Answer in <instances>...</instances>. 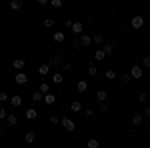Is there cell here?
Instances as JSON below:
<instances>
[{
  "label": "cell",
  "instance_id": "1",
  "mask_svg": "<svg viewBox=\"0 0 150 148\" xmlns=\"http://www.w3.org/2000/svg\"><path fill=\"white\" fill-rule=\"evenodd\" d=\"M128 74H130V78H132V80H140L142 76H144V70H142V66H140V64H134V66L130 68V72H128Z\"/></svg>",
  "mask_w": 150,
  "mask_h": 148
},
{
  "label": "cell",
  "instance_id": "2",
  "mask_svg": "<svg viewBox=\"0 0 150 148\" xmlns=\"http://www.w3.org/2000/svg\"><path fill=\"white\" fill-rule=\"evenodd\" d=\"M60 122H62V126H64V130H68V132H72V130L76 128L74 120H72V118H68V116H62V118H60Z\"/></svg>",
  "mask_w": 150,
  "mask_h": 148
},
{
  "label": "cell",
  "instance_id": "3",
  "mask_svg": "<svg viewBox=\"0 0 150 148\" xmlns=\"http://www.w3.org/2000/svg\"><path fill=\"white\" fill-rule=\"evenodd\" d=\"M130 26L134 28V30H138L144 26V16H132V20H130Z\"/></svg>",
  "mask_w": 150,
  "mask_h": 148
},
{
  "label": "cell",
  "instance_id": "4",
  "mask_svg": "<svg viewBox=\"0 0 150 148\" xmlns=\"http://www.w3.org/2000/svg\"><path fill=\"white\" fill-rule=\"evenodd\" d=\"M42 102L46 104V106H52V104H56V96H54L52 92H48V94H44V98H42Z\"/></svg>",
  "mask_w": 150,
  "mask_h": 148
},
{
  "label": "cell",
  "instance_id": "5",
  "mask_svg": "<svg viewBox=\"0 0 150 148\" xmlns=\"http://www.w3.org/2000/svg\"><path fill=\"white\" fill-rule=\"evenodd\" d=\"M16 84H20V86H24L26 82H28V74H24V72H16Z\"/></svg>",
  "mask_w": 150,
  "mask_h": 148
},
{
  "label": "cell",
  "instance_id": "6",
  "mask_svg": "<svg viewBox=\"0 0 150 148\" xmlns=\"http://www.w3.org/2000/svg\"><path fill=\"white\" fill-rule=\"evenodd\" d=\"M12 66H14V70H18V72H20V70H22L24 66H26V62H24L22 58H14V62H12Z\"/></svg>",
  "mask_w": 150,
  "mask_h": 148
},
{
  "label": "cell",
  "instance_id": "7",
  "mask_svg": "<svg viewBox=\"0 0 150 148\" xmlns=\"http://www.w3.org/2000/svg\"><path fill=\"white\" fill-rule=\"evenodd\" d=\"M10 104L14 106V108H18V106L22 104V96H20V94H14V96H10Z\"/></svg>",
  "mask_w": 150,
  "mask_h": 148
},
{
  "label": "cell",
  "instance_id": "8",
  "mask_svg": "<svg viewBox=\"0 0 150 148\" xmlns=\"http://www.w3.org/2000/svg\"><path fill=\"white\" fill-rule=\"evenodd\" d=\"M106 98H108V92L104 90V88H100V90L96 92V100L98 102H106Z\"/></svg>",
  "mask_w": 150,
  "mask_h": 148
},
{
  "label": "cell",
  "instance_id": "9",
  "mask_svg": "<svg viewBox=\"0 0 150 148\" xmlns=\"http://www.w3.org/2000/svg\"><path fill=\"white\" fill-rule=\"evenodd\" d=\"M24 116H26V118H28V120H34L36 116H38V110H36V108H32V106H30V108H28V110H26V112H24Z\"/></svg>",
  "mask_w": 150,
  "mask_h": 148
},
{
  "label": "cell",
  "instance_id": "10",
  "mask_svg": "<svg viewBox=\"0 0 150 148\" xmlns=\"http://www.w3.org/2000/svg\"><path fill=\"white\" fill-rule=\"evenodd\" d=\"M76 90L78 92H86L88 90V82H86V80H78V82H76Z\"/></svg>",
  "mask_w": 150,
  "mask_h": 148
},
{
  "label": "cell",
  "instance_id": "11",
  "mask_svg": "<svg viewBox=\"0 0 150 148\" xmlns=\"http://www.w3.org/2000/svg\"><path fill=\"white\" fill-rule=\"evenodd\" d=\"M104 58H106L104 50H102V48H96V52H94V60H96V62H102Z\"/></svg>",
  "mask_w": 150,
  "mask_h": 148
},
{
  "label": "cell",
  "instance_id": "12",
  "mask_svg": "<svg viewBox=\"0 0 150 148\" xmlns=\"http://www.w3.org/2000/svg\"><path fill=\"white\" fill-rule=\"evenodd\" d=\"M6 122H8L10 126H16V124H18V116H16V114H12V112H8V116H6Z\"/></svg>",
  "mask_w": 150,
  "mask_h": 148
},
{
  "label": "cell",
  "instance_id": "13",
  "mask_svg": "<svg viewBox=\"0 0 150 148\" xmlns=\"http://www.w3.org/2000/svg\"><path fill=\"white\" fill-rule=\"evenodd\" d=\"M90 44H92V36L82 34L80 36V46H90Z\"/></svg>",
  "mask_w": 150,
  "mask_h": 148
},
{
  "label": "cell",
  "instance_id": "14",
  "mask_svg": "<svg viewBox=\"0 0 150 148\" xmlns=\"http://www.w3.org/2000/svg\"><path fill=\"white\" fill-rule=\"evenodd\" d=\"M70 110H72V112H82V110H84V106H82L78 100H74V102L70 104Z\"/></svg>",
  "mask_w": 150,
  "mask_h": 148
},
{
  "label": "cell",
  "instance_id": "15",
  "mask_svg": "<svg viewBox=\"0 0 150 148\" xmlns=\"http://www.w3.org/2000/svg\"><path fill=\"white\" fill-rule=\"evenodd\" d=\"M70 30H72L74 34H80L82 36V30H84V28H82L80 22H72V28H70Z\"/></svg>",
  "mask_w": 150,
  "mask_h": 148
},
{
  "label": "cell",
  "instance_id": "16",
  "mask_svg": "<svg viewBox=\"0 0 150 148\" xmlns=\"http://www.w3.org/2000/svg\"><path fill=\"white\" fill-rule=\"evenodd\" d=\"M50 68H52V66H50V62H48V64H40V66H38V72H40L42 76H46L48 72H50Z\"/></svg>",
  "mask_w": 150,
  "mask_h": 148
},
{
  "label": "cell",
  "instance_id": "17",
  "mask_svg": "<svg viewBox=\"0 0 150 148\" xmlns=\"http://www.w3.org/2000/svg\"><path fill=\"white\" fill-rule=\"evenodd\" d=\"M52 82H54V84H62V82H64V74H62V72L52 74Z\"/></svg>",
  "mask_w": 150,
  "mask_h": 148
},
{
  "label": "cell",
  "instance_id": "18",
  "mask_svg": "<svg viewBox=\"0 0 150 148\" xmlns=\"http://www.w3.org/2000/svg\"><path fill=\"white\" fill-rule=\"evenodd\" d=\"M34 140H36V134H34V132H26V134H24V142H26V144H32Z\"/></svg>",
  "mask_w": 150,
  "mask_h": 148
},
{
  "label": "cell",
  "instance_id": "19",
  "mask_svg": "<svg viewBox=\"0 0 150 148\" xmlns=\"http://www.w3.org/2000/svg\"><path fill=\"white\" fill-rule=\"evenodd\" d=\"M52 38H54V42H58V44H60V42H64V40H66V34H64V32H54V36H52Z\"/></svg>",
  "mask_w": 150,
  "mask_h": 148
},
{
  "label": "cell",
  "instance_id": "20",
  "mask_svg": "<svg viewBox=\"0 0 150 148\" xmlns=\"http://www.w3.org/2000/svg\"><path fill=\"white\" fill-rule=\"evenodd\" d=\"M52 64H64V56H60V54H54L52 60H50V66Z\"/></svg>",
  "mask_w": 150,
  "mask_h": 148
},
{
  "label": "cell",
  "instance_id": "21",
  "mask_svg": "<svg viewBox=\"0 0 150 148\" xmlns=\"http://www.w3.org/2000/svg\"><path fill=\"white\" fill-rule=\"evenodd\" d=\"M10 8H12V10H20V8H22V0H12Z\"/></svg>",
  "mask_w": 150,
  "mask_h": 148
},
{
  "label": "cell",
  "instance_id": "22",
  "mask_svg": "<svg viewBox=\"0 0 150 148\" xmlns=\"http://www.w3.org/2000/svg\"><path fill=\"white\" fill-rule=\"evenodd\" d=\"M42 98H44V94H42V92H32V100H34V102H42Z\"/></svg>",
  "mask_w": 150,
  "mask_h": 148
},
{
  "label": "cell",
  "instance_id": "23",
  "mask_svg": "<svg viewBox=\"0 0 150 148\" xmlns=\"http://www.w3.org/2000/svg\"><path fill=\"white\" fill-rule=\"evenodd\" d=\"M102 50H104V54L108 56V54H112V52H114V44H104Z\"/></svg>",
  "mask_w": 150,
  "mask_h": 148
},
{
  "label": "cell",
  "instance_id": "24",
  "mask_svg": "<svg viewBox=\"0 0 150 148\" xmlns=\"http://www.w3.org/2000/svg\"><path fill=\"white\" fill-rule=\"evenodd\" d=\"M132 124H134V126L142 124V114H134V116H132Z\"/></svg>",
  "mask_w": 150,
  "mask_h": 148
},
{
  "label": "cell",
  "instance_id": "25",
  "mask_svg": "<svg viewBox=\"0 0 150 148\" xmlns=\"http://www.w3.org/2000/svg\"><path fill=\"white\" fill-rule=\"evenodd\" d=\"M92 42H94V44H96V46H100V44H102V42H104L102 34H94V36H92Z\"/></svg>",
  "mask_w": 150,
  "mask_h": 148
},
{
  "label": "cell",
  "instance_id": "26",
  "mask_svg": "<svg viewBox=\"0 0 150 148\" xmlns=\"http://www.w3.org/2000/svg\"><path fill=\"white\" fill-rule=\"evenodd\" d=\"M38 92H42V94H48V92H50V86H48V82H42V84H40V88H38Z\"/></svg>",
  "mask_w": 150,
  "mask_h": 148
},
{
  "label": "cell",
  "instance_id": "27",
  "mask_svg": "<svg viewBox=\"0 0 150 148\" xmlns=\"http://www.w3.org/2000/svg\"><path fill=\"white\" fill-rule=\"evenodd\" d=\"M104 76H106V80H116V72L114 70H106Z\"/></svg>",
  "mask_w": 150,
  "mask_h": 148
},
{
  "label": "cell",
  "instance_id": "28",
  "mask_svg": "<svg viewBox=\"0 0 150 148\" xmlns=\"http://www.w3.org/2000/svg\"><path fill=\"white\" fill-rule=\"evenodd\" d=\"M86 146H88V148H98L100 144H98V140H96V138H90V140L86 142Z\"/></svg>",
  "mask_w": 150,
  "mask_h": 148
},
{
  "label": "cell",
  "instance_id": "29",
  "mask_svg": "<svg viewBox=\"0 0 150 148\" xmlns=\"http://www.w3.org/2000/svg\"><path fill=\"white\" fill-rule=\"evenodd\" d=\"M88 74H90V76H92V78H96V76H98V68H96V66H88Z\"/></svg>",
  "mask_w": 150,
  "mask_h": 148
},
{
  "label": "cell",
  "instance_id": "30",
  "mask_svg": "<svg viewBox=\"0 0 150 148\" xmlns=\"http://www.w3.org/2000/svg\"><path fill=\"white\" fill-rule=\"evenodd\" d=\"M44 28H52V26H54V18H44Z\"/></svg>",
  "mask_w": 150,
  "mask_h": 148
},
{
  "label": "cell",
  "instance_id": "31",
  "mask_svg": "<svg viewBox=\"0 0 150 148\" xmlns=\"http://www.w3.org/2000/svg\"><path fill=\"white\" fill-rule=\"evenodd\" d=\"M50 6H52V8H62V0H50Z\"/></svg>",
  "mask_w": 150,
  "mask_h": 148
},
{
  "label": "cell",
  "instance_id": "32",
  "mask_svg": "<svg viewBox=\"0 0 150 148\" xmlns=\"http://www.w3.org/2000/svg\"><path fill=\"white\" fill-rule=\"evenodd\" d=\"M84 114H86V116H94V114H96V110H94L92 106H86V108H84Z\"/></svg>",
  "mask_w": 150,
  "mask_h": 148
},
{
  "label": "cell",
  "instance_id": "33",
  "mask_svg": "<svg viewBox=\"0 0 150 148\" xmlns=\"http://www.w3.org/2000/svg\"><path fill=\"white\" fill-rule=\"evenodd\" d=\"M138 102H148V94L146 92H140L138 94Z\"/></svg>",
  "mask_w": 150,
  "mask_h": 148
},
{
  "label": "cell",
  "instance_id": "34",
  "mask_svg": "<svg viewBox=\"0 0 150 148\" xmlns=\"http://www.w3.org/2000/svg\"><path fill=\"white\" fill-rule=\"evenodd\" d=\"M6 116H8V110H6V108H2V106H0V120H4V118H6Z\"/></svg>",
  "mask_w": 150,
  "mask_h": 148
},
{
  "label": "cell",
  "instance_id": "35",
  "mask_svg": "<svg viewBox=\"0 0 150 148\" xmlns=\"http://www.w3.org/2000/svg\"><path fill=\"white\" fill-rule=\"evenodd\" d=\"M50 122H52V124H58V122H60V116H58V114H52V116H50Z\"/></svg>",
  "mask_w": 150,
  "mask_h": 148
},
{
  "label": "cell",
  "instance_id": "36",
  "mask_svg": "<svg viewBox=\"0 0 150 148\" xmlns=\"http://www.w3.org/2000/svg\"><path fill=\"white\" fill-rule=\"evenodd\" d=\"M6 100H10V96L6 92H0V102H6Z\"/></svg>",
  "mask_w": 150,
  "mask_h": 148
},
{
  "label": "cell",
  "instance_id": "37",
  "mask_svg": "<svg viewBox=\"0 0 150 148\" xmlns=\"http://www.w3.org/2000/svg\"><path fill=\"white\" fill-rule=\"evenodd\" d=\"M108 108H110L108 102H100V112H108Z\"/></svg>",
  "mask_w": 150,
  "mask_h": 148
},
{
  "label": "cell",
  "instance_id": "38",
  "mask_svg": "<svg viewBox=\"0 0 150 148\" xmlns=\"http://www.w3.org/2000/svg\"><path fill=\"white\" fill-rule=\"evenodd\" d=\"M142 66H144V68H150V56H144V60H142Z\"/></svg>",
  "mask_w": 150,
  "mask_h": 148
},
{
  "label": "cell",
  "instance_id": "39",
  "mask_svg": "<svg viewBox=\"0 0 150 148\" xmlns=\"http://www.w3.org/2000/svg\"><path fill=\"white\" fill-rule=\"evenodd\" d=\"M62 66H64V70H66V72H72V64H66V62H64Z\"/></svg>",
  "mask_w": 150,
  "mask_h": 148
},
{
  "label": "cell",
  "instance_id": "40",
  "mask_svg": "<svg viewBox=\"0 0 150 148\" xmlns=\"http://www.w3.org/2000/svg\"><path fill=\"white\" fill-rule=\"evenodd\" d=\"M130 80H132V78H130V74H122V82H130Z\"/></svg>",
  "mask_w": 150,
  "mask_h": 148
},
{
  "label": "cell",
  "instance_id": "41",
  "mask_svg": "<svg viewBox=\"0 0 150 148\" xmlns=\"http://www.w3.org/2000/svg\"><path fill=\"white\" fill-rule=\"evenodd\" d=\"M64 26L66 28H72V20H64Z\"/></svg>",
  "mask_w": 150,
  "mask_h": 148
},
{
  "label": "cell",
  "instance_id": "42",
  "mask_svg": "<svg viewBox=\"0 0 150 148\" xmlns=\"http://www.w3.org/2000/svg\"><path fill=\"white\" fill-rule=\"evenodd\" d=\"M144 114H146V116H148V118H150V106H148V108H146V110H144Z\"/></svg>",
  "mask_w": 150,
  "mask_h": 148
},
{
  "label": "cell",
  "instance_id": "43",
  "mask_svg": "<svg viewBox=\"0 0 150 148\" xmlns=\"http://www.w3.org/2000/svg\"><path fill=\"white\" fill-rule=\"evenodd\" d=\"M0 18H2V12H0Z\"/></svg>",
  "mask_w": 150,
  "mask_h": 148
}]
</instances>
